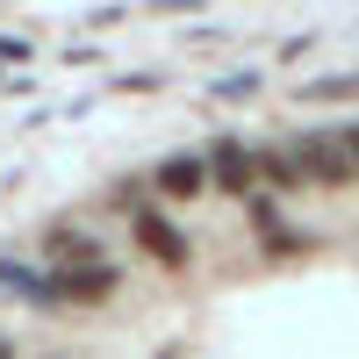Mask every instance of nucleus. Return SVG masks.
<instances>
[{"mask_svg": "<svg viewBox=\"0 0 359 359\" xmlns=\"http://www.w3.org/2000/svg\"><path fill=\"white\" fill-rule=\"evenodd\" d=\"M245 201H252V223H259V237H266V259H294V252H309V230L280 223L266 194H245Z\"/></svg>", "mask_w": 359, "mask_h": 359, "instance_id": "423d86ee", "label": "nucleus"}, {"mask_svg": "<svg viewBox=\"0 0 359 359\" xmlns=\"http://www.w3.org/2000/svg\"><path fill=\"white\" fill-rule=\"evenodd\" d=\"M287 151H294V165H302V187H352V180H359L338 130H302Z\"/></svg>", "mask_w": 359, "mask_h": 359, "instance_id": "f257e3e1", "label": "nucleus"}, {"mask_svg": "<svg viewBox=\"0 0 359 359\" xmlns=\"http://www.w3.org/2000/svg\"><path fill=\"white\" fill-rule=\"evenodd\" d=\"M0 287H15L22 302H36V309H57V302H50V273H36V266H15V259H0Z\"/></svg>", "mask_w": 359, "mask_h": 359, "instance_id": "1a4fd4ad", "label": "nucleus"}, {"mask_svg": "<svg viewBox=\"0 0 359 359\" xmlns=\"http://www.w3.org/2000/svg\"><path fill=\"white\" fill-rule=\"evenodd\" d=\"M252 172L266 194H302V165H294L287 144H266V151H252Z\"/></svg>", "mask_w": 359, "mask_h": 359, "instance_id": "0eeeda50", "label": "nucleus"}, {"mask_svg": "<svg viewBox=\"0 0 359 359\" xmlns=\"http://www.w3.org/2000/svg\"><path fill=\"white\" fill-rule=\"evenodd\" d=\"M43 259H50V266H86V259H108V252L94 245V230L57 223V230H43Z\"/></svg>", "mask_w": 359, "mask_h": 359, "instance_id": "6e6552de", "label": "nucleus"}, {"mask_svg": "<svg viewBox=\"0 0 359 359\" xmlns=\"http://www.w3.org/2000/svg\"><path fill=\"white\" fill-rule=\"evenodd\" d=\"M158 359H172V352H158Z\"/></svg>", "mask_w": 359, "mask_h": 359, "instance_id": "ddd939ff", "label": "nucleus"}, {"mask_svg": "<svg viewBox=\"0 0 359 359\" xmlns=\"http://www.w3.org/2000/svg\"><path fill=\"white\" fill-rule=\"evenodd\" d=\"M208 187H223V194H237V201H245V194H259V172H252V151H245V144H237V137H216V144H208Z\"/></svg>", "mask_w": 359, "mask_h": 359, "instance_id": "20e7f679", "label": "nucleus"}, {"mask_svg": "<svg viewBox=\"0 0 359 359\" xmlns=\"http://www.w3.org/2000/svg\"><path fill=\"white\" fill-rule=\"evenodd\" d=\"M123 294V273H115L108 259H86V266H50V302L65 309H101Z\"/></svg>", "mask_w": 359, "mask_h": 359, "instance_id": "f03ea898", "label": "nucleus"}, {"mask_svg": "<svg viewBox=\"0 0 359 359\" xmlns=\"http://www.w3.org/2000/svg\"><path fill=\"white\" fill-rule=\"evenodd\" d=\"M309 101H338V94H359V79H316V86H302Z\"/></svg>", "mask_w": 359, "mask_h": 359, "instance_id": "9d476101", "label": "nucleus"}, {"mask_svg": "<svg viewBox=\"0 0 359 359\" xmlns=\"http://www.w3.org/2000/svg\"><path fill=\"white\" fill-rule=\"evenodd\" d=\"M0 359H22V352H15V338H0Z\"/></svg>", "mask_w": 359, "mask_h": 359, "instance_id": "f8f14e48", "label": "nucleus"}, {"mask_svg": "<svg viewBox=\"0 0 359 359\" xmlns=\"http://www.w3.org/2000/svg\"><path fill=\"white\" fill-rule=\"evenodd\" d=\"M338 137H345V151H352V172H359V123H352V130H338Z\"/></svg>", "mask_w": 359, "mask_h": 359, "instance_id": "9b49d317", "label": "nucleus"}, {"mask_svg": "<svg viewBox=\"0 0 359 359\" xmlns=\"http://www.w3.org/2000/svg\"><path fill=\"white\" fill-rule=\"evenodd\" d=\"M130 237H137V252H144V259H158V266H165V273H187L194 245H187V230H180L165 208H151V201L130 208Z\"/></svg>", "mask_w": 359, "mask_h": 359, "instance_id": "7ed1b4c3", "label": "nucleus"}, {"mask_svg": "<svg viewBox=\"0 0 359 359\" xmlns=\"http://www.w3.org/2000/svg\"><path fill=\"white\" fill-rule=\"evenodd\" d=\"M201 187H208V158L201 151H172V158L151 165V194L158 201H194Z\"/></svg>", "mask_w": 359, "mask_h": 359, "instance_id": "39448f33", "label": "nucleus"}]
</instances>
